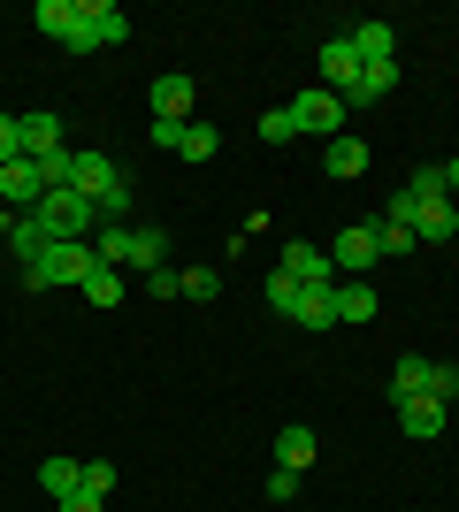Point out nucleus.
<instances>
[{"label": "nucleus", "mask_w": 459, "mask_h": 512, "mask_svg": "<svg viewBox=\"0 0 459 512\" xmlns=\"http://www.w3.org/2000/svg\"><path fill=\"white\" fill-rule=\"evenodd\" d=\"M31 222H39L54 245H92V230H100V207H92L77 184H54V192L31 207Z\"/></svg>", "instance_id": "nucleus-1"}, {"label": "nucleus", "mask_w": 459, "mask_h": 512, "mask_svg": "<svg viewBox=\"0 0 459 512\" xmlns=\"http://www.w3.org/2000/svg\"><path fill=\"white\" fill-rule=\"evenodd\" d=\"M153 115H161V123H192V100H199V85L192 77H153Z\"/></svg>", "instance_id": "nucleus-6"}, {"label": "nucleus", "mask_w": 459, "mask_h": 512, "mask_svg": "<svg viewBox=\"0 0 459 512\" xmlns=\"http://www.w3.org/2000/svg\"><path fill=\"white\" fill-rule=\"evenodd\" d=\"M352 54L360 62H398V31L391 23H352Z\"/></svg>", "instance_id": "nucleus-20"}, {"label": "nucleus", "mask_w": 459, "mask_h": 512, "mask_svg": "<svg viewBox=\"0 0 459 512\" xmlns=\"http://www.w3.org/2000/svg\"><path fill=\"white\" fill-rule=\"evenodd\" d=\"M77 291H85V306H100V314H115V306H123V276H115V268H92Z\"/></svg>", "instance_id": "nucleus-21"}, {"label": "nucleus", "mask_w": 459, "mask_h": 512, "mask_svg": "<svg viewBox=\"0 0 459 512\" xmlns=\"http://www.w3.org/2000/svg\"><path fill=\"white\" fill-rule=\"evenodd\" d=\"M414 237L421 245H452L459 237V199H429V207L414 214Z\"/></svg>", "instance_id": "nucleus-10"}, {"label": "nucleus", "mask_w": 459, "mask_h": 512, "mask_svg": "<svg viewBox=\"0 0 459 512\" xmlns=\"http://www.w3.org/2000/svg\"><path fill=\"white\" fill-rule=\"evenodd\" d=\"M39 199H46V176L31 169V161H8V169H0V207H8V214H16V207L31 214Z\"/></svg>", "instance_id": "nucleus-5"}, {"label": "nucleus", "mask_w": 459, "mask_h": 512, "mask_svg": "<svg viewBox=\"0 0 459 512\" xmlns=\"http://www.w3.org/2000/svg\"><path fill=\"white\" fill-rule=\"evenodd\" d=\"M39 31L54 46H69V31H77V0H39Z\"/></svg>", "instance_id": "nucleus-24"}, {"label": "nucleus", "mask_w": 459, "mask_h": 512, "mask_svg": "<svg viewBox=\"0 0 459 512\" xmlns=\"http://www.w3.org/2000/svg\"><path fill=\"white\" fill-rule=\"evenodd\" d=\"M375 245H383V260H406L421 237H414V230H398V222H375Z\"/></svg>", "instance_id": "nucleus-29"}, {"label": "nucleus", "mask_w": 459, "mask_h": 512, "mask_svg": "<svg viewBox=\"0 0 459 512\" xmlns=\"http://www.w3.org/2000/svg\"><path fill=\"white\" fill-rule=\"evenodd\" d=\"M261 138H268V146H284V138H299V130H291V107H268V115H261Z\"/></svg>", "instance_id": "nucleus-32"}, {"label": "nucleus", "mask_w": 459, "mask_h": 512, "mask_svg": "<svg viewBox=\"0 0 459 512\" xmlns=\"http://www.w3.org/2000/svg\"><path fill=\"white\" fill-rule=\"evenodd\" d=\"M360 69H368V62L352 54V39H329V46H322V85L337 92V100H345V92L360 85Z\"/></svg>", "instance_id": "nucleus-7"}, {"label": "nucleus", "mask_w": 459, "mask_h": 512, "mask_svg": "<svg viewBox=\"0 0 459 512\" xmlns=\"http://www.w3.org/2000/svg\"><path fill=\"white\" fill-rule=\"evenodd\" d=\"M39 482H46V497H54V505H69V497L85 490V467H77V459H62V451H46V459H39Z\"/></svg>", "instance_id": "nucleus-12"}, {"label": "nucleus", "mask_w": 459, "mask_h": 512, "mask_svg": "<svg viewBox=\"0 0 459 512\" xmlns=\"http://www.w3.org/2000/svg\"><path fill=\"white\" fill-rule=\"evenodd\" d=\"M383 314V299H375V283H337V321H345V329H360V321H375Z\"/></svg>", "instance_id": "nucleus-15"}, {"label": "nucleus", "mask_w": 459, "mask_h": 512, "mask_svg": "<svg viewBox=\"0 0 459 512\" xmlns=\"http://www.w3.org/2000/svg\"><path fill=\"white\" fill-rule=\"evenodd\" d=\"M131 245H138L131 222H100V237H92V260H100V268H131Z\"/></svg>", "instance_id": "nucleus-17"}, {"label": "nucleus", "mask_w": 459, "mask_h": 512, "mask_svg": "<svg viewBox=\"0 0 459 512\" xmlns=\"http://www.w3.org/2000/svg\"><path fill=\"white\" fill-rule=\"evenodd\" d=\"M391 85H398V62H368V69H360V85H352L345 100H352V107H368V100H383Z\"/></svg>", "instance_id": "nucleus-22"}, {"label": "nucleus", "mask_w": 459, "mask_h": 512, "mask_svg": "<svg viewBox=\"0 0 459 512\" xmlns=\"http://www.w3.org/2000/svg\"><path fill=\"white\" fill-rule=\"evenodd\" d=\"M54 512H108V497H92V490H77L69 505H54Z\"/></svg>", "instance_id": "nucleus-38"}, {"label": "nucleus", "mask_w": 459, "mask_h": 512, "mask_svg": "<svg viewBox=\"0 0 459 512\" xmlns=\"http://www.w3.org/2000/svg\"><path fill=\"white\" fill-rule=\"evenodd\" d=\"M276 268H291L299 283H337V260L322 253V245H284V260Z\"/></svg>", "instance_id": "nucleus-14"}, {"label": "nucleus", "mask_w": 459, "mask_h": 512, "mask_svg": "<svg viewBox=\"0 0 459 512\" xmlns=\"http://www.w3.org/2000/svg\"><path fill=\"white\" fill-rule=\"evenodd\" d=\"M291 130H314V138H345V100L329 85H306L291 100Z\"/></svg>", "instance_id": "nucleus-4"}, {"label": "nucleus", "mask_w": 459, "mask_h": 512, "mask_svg": "<svg viewBox=\"0 0 459 512\" xmlns=\"http://www.w3.org/2000/svg\"><path fill=\"white\" fill-rule=\"evenodd\" d=\"M444 192L459 199V153H452V161H444Z\"/></svg>", "instance_id": "nucleus-39"}, {"label": "nucleus", "mask_w": 459, "mask_h": 512, "mask_svg": "<svg viewBox=\"0 0 459 512\" xmlns=\"http://www.w3.org/2000/svg\"><path fill=\"white\" fill-rule=\"evenodd\" d=\"M329 260H337V268H375V260H383V245H375V222H352V230L329 245Z\"/></svg>", "instance_id": "nucleus-8"}, {"label": "nucleus", "mask_w": 459, "mask_h": 512, "mask_svg": "<svg viewBox=\"0 0 459 512\" xmlns=\"http://www.w3.org/2000/svg\"><path fill=\"white\" fill-rule=\"evenodd\" d=\"M299 291H306V283L291 276V268H268V283H261V299L276 306V314H291V306H299Z\"/></svg>", "instance_id": "nucleus-25"}, {"label": "nucleus", "mask_w": 459, "mask_h": 512, "mask_svg": "<svg viewBox=\"0 0 459 512\" xmlns=\"http://www.w3.org/2000/svg\"><path fill=\"white\" fill-rule=\"evenodd\" d=\"M429 398H437V406H452V398H459V367H452V360H437V383H429Z\"/></svg>", "instance_id": "nucleus-34"}, {"label": "nucleus", "mask_w": 459, "mask_h": 512, "mask_svg": "<svg viewBox=\"0 0 459 512\" xmlns=\"http://www.w3.org/2000/svg\"><path fill=\"white\" fill-rule=\"evenodd\" d=\"M8 161H23V138H16V115H0V169Z\"/></svg>", "instance_id": "nucleus-35"}, {"label": "nucleus", "mask_w": 459, "mask_h": 512, "mask_svg": "<svg viewBox=\"0 0 459 512\" xmlns=\"http://www.w3.org/2000/svg\"><path fill=\"white\" fill-rule=\"evenodd\" d=\"M406 192H414L421 207H429V199H452V192H444V169H437V161H414V176H406Z\"/></svg>", "instance_id": "nucleus-28"}, {"label": "nucleus", "mask_w": 459, "mask_h": 512, "mask_svg": "<svg viewBox=\"0 0 459 512\" xmlns=\"http://www.w3.org/2000/svg\"><path fill=\"white\" fill-rule=\"evenodd\" d=\"M0 237H8V253H16L23 268H31V260L46 253V245H54V237H46L39 222H31V214H0Z\"/></svg>", "instance_id": "nucleus-11"}, {"label": "nucleus", "mask_w": 459, "mask_h": 512, "mask_svg": "<svg viewBox=\"0 0 459 512\" xmlns=\"http://www.w3.org/2000/svg\"><path fill=\"white\" fill-rule=\"evenodd\" d=\"M291 321H299V329H337V283H306Z\"/></svg>", "instance_id": "nucleus-9"}, {"label": "nucleus", "mask_w": 459, "mask_h": 512, "mask_svg": "<svg viewBox=\"0 0 459 512\" xmlns=\"http://www.w3.org/2000/svg\"><path fill=\"white\" fill-rule=\"evenodd\" d=\"M131 268H146V276H153V268H169V237H161V230H138V245H131Z\"/></svg>", "instance_id": "nucleus-26"}, {"label": "nucleus", "mask_w": 459, "mask_h": 512, "mask_svg": "<svg viewBox=\"0 0 459 512\" xmlns=\"http://www.w3.org/2000/svg\"><path fill=\"white\" fill-rule=\"evenodd\" d=\"M429 383H437V360H421V352H406V360L391 367V398L406 406V398H429Z\"/></svg>", "instance_id": "nucleus-13"}, {"label": "nucleus", "mask_w": 459, "mask_h": 512, "mask_svg": "<svg viewBox=\"0 0 459 512\" xmlns=\"http://www.w3.org/2000/svg\"><path fill=\"white\" fill-rule=\"evenodd\" d=\"M131 39V16L115 0H77V31H69V54H100V46Z\"/></svg>", "instance_id": "nucleus-3"}, {"label": "nucleus", "mask_w": 459, "mask_h": 512, "mask_svg": "<svg viewBox=\"0 0 459 512\" xmlns=\"http://www.w3.org/2000/svg\"><path fill=\"white\" fill-rule=\"evenodd\" d=\"M398 428H406L414 444H429V436H444V406L437 398H406V406H398Z\"/></svg>", "instance_id": "nucleus-19"}, {"label": "nucleus", "mask_w": 459, "mask_h": 512, "mask_svg": "<svg viewBox=\"0 0 459 512\" xmlns=\"http://www.w3.org/2000/svg\"><path fill=\"white\" fill-rule=\"evenodd\" d=\"M291 497H299V474L276 467V474H268V505H291Z\"/></svg>", "instance_id": "nucleus-36"}, {"label": "nucleus", "mask_w": 459, "mask_h": 512, "mask_svg": "<svg viewBox=\"0 0 459 512\" xmlns=\"http://www.w3.org/2000/svg\"><path fill=\"white\" fill-rule=\"evenodd\" d=\"M146 146L176 153V146H184V123H161V115H153V123H146Z\"/></svg>", "instance_id": "nucleus-33"}, {"label": "nucleus", "mask_w": 459, "mask_h": 512, "mask_svg": "<svg viewBox=\"0 0 459 512\" xmlns=\"http://www.w3.org/2000/svg\"><path fill=\"white\" fill-rule=\"evenodd\" d=\"M215 146H222V130H215V123H199V115H192V123H184V146H176V153H184V161H207Z\"/></svg>", "instance_id": "nucleus-27"}, {"label": "nucleus", "mask_w": 459, "mask_h": 512, "mask_svg": "<svg viewBox=\"0 0 459 512\" xmlns=\"http://www.w3.org/2000/svg\"><path fill=\"white\" fill-rule=\"evenodd\" d=\"M184 299H222V268H184Z\"/></svg>", "instance_id": "nucleus-30"}, {"label": "nucleus", "mask_w": 459, "mask_h": 512, "mask_svg": "<svg viewBox=\"0 0 459 512\" xmlns=\"http://www.w3.org/2000/svg\"><path fill=\"white\" fill-rule=\"evenodd\" d=\"M146 299H184V268H153V276H146Z\"/></svg>", "instance_id": "nucleus-31"}, {"label": "nucleus", "mask_w": 459, "mask_h": 512, "mask_svg": "<svg viewBox=\"0 0 459 512\" xmlns=\"http://www.w3.org/2000/svg\"><path fill=\"white\" fill-rule=\"evenodd\" d=\"M314 451H322V444H314V428L291 421L284 436H276V467H284V474H306V467H314Z\"/></svg>", "instance_id": "nucleus-16"}, {"label": "nucleus", "mask_w": 459, "mask_h": 512, "mask_svg": "<svg viewBox=\"0 0 459 512\" xmlns=\"http://www.w3.org/2000/svg\"><path fill=\"white\" fill-rule=\"evenodd\" d=\"M322 161H329V176H360V169H368V146H360V138L345 130V138H329Z\"/></svg>", "instance_id": "nucleus-23"}, {"label": "nucleus", "mask_w": 459, "mask_h": 512, "mask_svg": "<svg viewBox=\"0 0 459 512\" xmlns=\"http://www.w3.org/2000/svg\"><path fill=\"white\" fill-rule=\"evenodd\" d=\"M92 268H100V260H92V245H46V253L23 268V291H77Z\"/></svg>", "instance_id": "nucleus-2"}, {"label": "nucleus", "mask_w": 459, "mask_h": 512, "mask_svg": "<svg viewBox=\"0 0 459 512\" xmlns=\"http://www.w3.org/2000/svg\"><path fill=\"white\" fill-rule=\"evenodd\" d=\"M85 490H92V497L115 490V467H108V459H92V467H85Z\"/></svg>", "instance_id": "nucleus-37"}, {"label": "nucleus", "mask_w": 459, "mask_h": 512, "mask_svg": "<svg viewBox=\"0 0 459 512\" xmlns=\"http://www.w3.org/2000/svg\"><path fill=\"white\" fill-rule=\"evenodd\" d=\"M16 138H23V161L62 153V123H54V115H16Z\"/></svg>", "instance_id": "nucleus-18"}]
</instances>
